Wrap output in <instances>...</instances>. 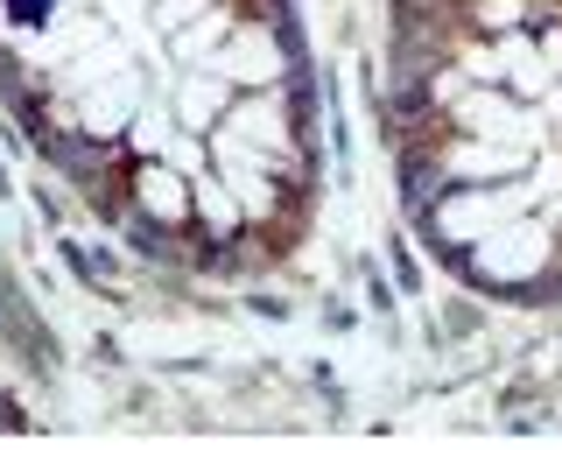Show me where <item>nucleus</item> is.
<instances>
[{
  "mask_svg": "<svg viewBox=\"0 0 562 450\" xmlns=\"http://www.w3.org/2000/svg\"><path fill=\"white\" fill-rule=\"evenodd\" d=\"M394 14H464V0H394Z\"/></svg>",
  "mask_w": 562,
  "mask_h": 450,
  "instance_id": "1",
  "label": "nucleus"
}]
</instances>
